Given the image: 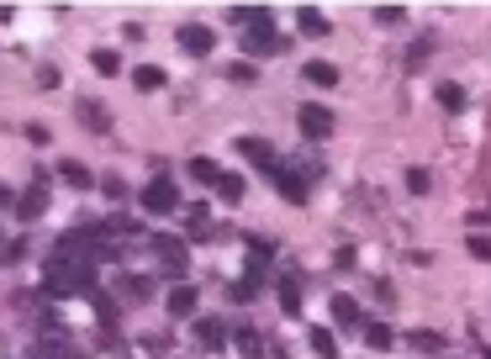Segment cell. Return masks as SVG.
<instances>
[{
  "label": "cell",
  "instance_id": "6da1fadb",
  "mask_svg": "<svg viewBox=\"0 0 491 359\" xmlns=\"http://www.w3.org/2000/svg\"><path fill=\"white\" fill-rule=\"evenodd\" d=\"M43 291L48 296H96V264L85 259H48L43 264Z\"/></svg>",
  "mask_w": 491,
  "mask_h": 359
},
{
  "label": "cell",
  "instance_id": "7a4b0ae2",
  "mask_svg": "<svg viewBox=\"0 0 491 359\" xmlns=\"http://www.w3.org/2000/svg\"><path fill=\"white\" fill-rule=\"evenodd\" d=\"M285 43L275 38V16L270 5H254V21H249V32H243V54L249 59H265V54H280Z\"/></svg>",
  "mask_w": 491,
  "mask_h": 359
},
{
  "label": "cell",
  "instance_id": "3957f363",
  "mask_svg": "<svg viewBox=\"0 0 491 359\" xmlns=\"http://www.w3.org/2000/svg\"><path fill=\"white\" fill-rule=\"evenodd\" d=\"M138 201H143V212H148V217H174V212H180V185H174L169 175H154L148 185H143V196H138Z\"/></svg>",
  "mask_w": 491,
  "mask_h": 359
},
{
  "label": "cell",
  "instance_id": "277c9868",
  "mask_svg": "<svg viewBox=\"0 0 491 359\" xmlns=\"http://www.w3.org/2000/svg\"><path fill=\"white\" fill-rule=\"evenodd\" d=\"M154 243V259H159V270L169 275V280H185V270H190V248H185V238H174V233H159Z\"/></svg>",
  "mask_w": 491,
  "mask_h": 359
},
{
  "label": "cell",
  "instance_id": "5b68a950",
  "mask_svg": "<svg viewBox=\"0 0 491 359\" xmlns=\"http://www.w3.org/2000/svg\"><path fill=\"white\" fill-rule=\"evenodd\" d=\"M32 359H74V338L63 333L58 317L43 322V333H38V344H32Z\"/></svg>",
  "mask_w": 491,
  "mask_h": 359
},
{
  "label": "cell",
  "instance_id": "8992f818",
  "mask_svg": "<svg viewBox=\"0 0 491 359\" xmlns=\"http://www.w3.org/2000/svg\"><path fill=\"white\" fill-rule=\"evenodd\" d=\"M43 212H48V175L38 170V175H32V185L16 196V217H21V222H38Z\"/></svg>",
  "mask_w": 491,
  "mask_h": 359
},
{
  "label": "cell",
  "instance_id": "52a82bcc",
  "mask_svg": "<svg viewBox=\"0 0 491 359\" xmlns=\"http://www.w3.org/2000/svg\"><path fill=\"white\" fill-rule=\"evenodd\" d=\"M296 121H301V132H307L312 143H327V138H333V127H338V121H333V112H327L323 101H307V106L296 112Z\"/></svg>",
  "mask_w": 491,
  "mask_h": 359
},
{
  "label": "cell",
  "instance_id": "ba28073f",
  "mask_svg": "<svg viewBox=\"0 0 491 359\" xmlns=\"http://www.w3.org/2000/svg\"><path fill=\"white\" fill-rule=\"evenodd\" d=\"M180 48H185L190 59H207V54L217 48V32L201 27V21H185V27H180Z\"/></svg>",
  "mask_w": 491,
  "mask_h": 359
},
{
  "label": "cell",
  "instance_id": "9c48e42d",
  "mask_svg": "<svg viewBox=\"0 0 491 359\" xmlns=\"http://www.w3.org/2000/svg\"><path fill=\"white\" fill-rule=\"evenodd\" d=\"M238 154H243V159H254L265 175H280V159H275V148L265 143V138H238Z\"/></svg>",
  "mask_w": 491,
  "mask_h": 359
},
{
  "label": "cell",
  "instance_id": "30bf717a",
  "mask_svg": "<svg viewBox=\"0 0 491 359\" xmlns=\"http://www.w3.org/2000/svg\"><path fill=\"white\" fill-rule=\"evenodd\" d=\"M196 344L217 355V349H227V344H233V333H227V322H217V317H201V322H196Z\"/></svg>",
  "mask_w": 491,
  "mask_h": 359
},
{
  "label": "cell",
  "instance_id": "8fae6325",
  "mask_svg": "<svg viewBox=\"0 0 491 359\" xmlns=\"http://www.w3.org/2000/svg\"><path fill=\"white\" fill-rule=\"evenodd\" d=\"M122 301H132V306H143V301H154V275H122Z\"/></svg>",
  "mask_w": 491,
  "mask_h": 359
},
{
  "label": "cell",
  "instance_id": "7c38bea8",
  "mask_svg": "<svg viewBox=\"0 0 491 359\" xmlns=\"http://www.w3.org/2000/svg\"><path fill=\"white\" fill-rule=\"evenodd\" d=\"M296 27H301V38H327V32H333V21H327L317 5H301V11H296Z\"/></svg>",
  "mask_w": 491,
  "mask_h": 359
},
{
  "label": "cell",
  "instance_id": "4fadbf2b",
  "mask_svg": "<svg viewBox=\"0 0 491 359\" xmlns=\"http://www.w3.org/2000/svg\"><path fill=\"white\" fill-rule=\"evenodd\" d=\"M259 291H265V270H259V264H249V275L227 286V296H233V301H254Z\"/></svg>",
  "mask_w": 491,
  "mask_h": 359
},
{
  "label": "cell",
  "instance_id": "5bb4252c",
  "mask_svg": "<svg viewBox=\"0 0 491 359\" xmlns=\"http://www.w3.org/2000/svg\"><path fill=\"white\" fill-rule=\"evenodd\" d=\"M196 301H201L196 286H169V317H190V312H196Z\"/></svg>",
  "mask_w": 491,
  "mask_h": 359
},
{
  "label": "cell",
  "instance_id": "9a60e30c",
  "mask_svg": "<svg viewBox=\"0 0 491 359\" xmlns=\"http://www.w3.org/2000/svg\"><path fill=\"white\" fill-rule=\"evenodd\" d=\"M80 127H90V132H111V112L101 101H80Z\"/></svg>",
  "mask_w": 491,
  "mask_h": 359
},
{
  "label": "cell",
  "instance_id": "2e32d148",
  "mask_svg": "<svg viewBox=\"0 0 491 359\" xmlns=\"http://www.w3.org/2000/svg\"><path fill=\"white\" fill-rule=\"evenodd\" d=\"M275 185H280V196H285V201H296V206L307 201V175H296V170H280V175H275Z\"/></svg>",
  "mask_w": 491,
  "mask_h": 359
},
{
  "label": "cell",
  "instance_id": "e0dca14e",
  "mask_svg": "<svg viewBox=\"0 0 491 359\" xmlns=\"http://www.w3.org/2000/svg\"><path fill=\"white\" fill-rule=\"evenodd\" d=\"M58 180H63V185H74V190H90V185H96V175H90L80 159H63V164H58Z\"/></svg>",
  "mask_w": 491,
  "mask_h": 359
},
{
  "label": "cell",
  "instance_id": "ac0fdd59",
  "mask_svg": "<svg viewBox=\"0 0 491 359\" xmlns=\"http://www.w3.org/2000/svg\"><path fill=\"white\" fill-rule=\"evenodd\" d=\"M301 74H307L312 85H323V90H333V85H338V63H327V59H312V63H301Z\"/></svg>",
  "mask_w": 491,
  "mask_h": 359
},
{
  "label": "cell",
  "instance_id": "d6986e66",
  "mask_svg": "<svg viewBox=\"0 0 491 359\" xmlns=\"http://www.w3.org/2000/svg\"><path fill=\"white\" fill-rule=\"evenodd\" d=\"M233 344H238V355H243V359H259V355H265L259 328H233Z\"/></svg>",
  "mask_w": 491,
  "mask_h": 359
},
{
  "label": "cell",
  "instance_id": "ffe728a7",
  "mask_svg": "<svg viewBox=\"0 0 491 359\" xmlns=\"http://www.w3.org/2000/svg\"><path fill=\"white\" fill-rule=\"evenodd\" d=\"M333 322H338V328H360V322H365V317H360V301L333 296Z\"/></svg>",
  "mask_w": 491,
  "mask_h": 359
},
{
  "label": "cell",
  "instance_id": "44dd1931",
  "mask_svg": "<svg viewBox=\"0 0 491 359\" xmlns=\"http://www.w3.org/2000/svg\"><path fill=\"white\" fill-rule=\"evenodd\" d=\"M132 85L154 96V90H164V69H159V63H138V69H132Z\"/></svg>",
  "mask_w": 491,
  "mask_h": 359
},
{
  "label": "cell",
  "instance_id": "7402d4cb",
  "mask_svg": "<svg viewBox=\"0 0 491 359\" xmlns=\"http://www.w3.org/2000/svg\"><path fill=\"white\" fill-rule=\"evenodd\" d=\"M434 101L444 106V112H465V90H460L454 79H444V85H438V90H434Z\"/></svg>",
  "mask_w": 491,
  "mask_h": 359
},
{
  "label": "cell",
  "instance_id": "603a6c76",
  "mask_svg": "<svg viewBox=\"0 0 491 359\" xmlns=\"http://www.w3.org/2000/svg\"><path fill=\"white\" fill-rule=\"evenodd\" d=\"M280 306H285V317H296V312H301V280H296V275H285V280H280Z\"/></svg>",
  "mask_w": 491,
  "mask_h": 359
},
{
  "label": "cell",
  "instance_id": "cb8c5ba5",
  "mask_svg": "<svg viewBox=\"0 0 491 359\" xmlns=\"http://www.w3.org/2000/svg\"><path fill=\"white\" fill-rule=\"evenodd\" d=\"M307 344H312V355H317V359H338V338H333L327 328H312V338H307Z\"/></svg>",
  "mask_w": 491,
  "mask_h": 359
},
{
  "label": "cell",
  "instance_id": "d4e9b609",
  "mask_svg": "<svg viewBox=\"0 0 491 359\" xmlns=\"http://www.w3.org/2000/svg\"><path fill=\"white\" fill-rule=\"evenodd\" d=\"M407 344H412L418 355H438V349H444V333H423V328H418V333H407Z\"/></svg>",
  "mask_w": 491,
  "mask_h": 359
},
{
  "label": "cell",
  "instance_id": "484cf974",
  "mask_svg": "<svg viewBox=\"0 0 491 359\" xmlns=\"http://www.w3.org/2000/svg\"><path fill=\"white\" fill-rule=\"evenodd\" d=\"M90 63H96V74H122V54L116 48H96Z\"/></svg>",
  "mask_w": 491,
  "mask_h": 359
},
{
  "label": "cell",
  "instance_id": "4316f807",
  "mask_svg": "<svg viewBox=\"0 0 491 359\" xmlns=\"http://www.w3.org/2000/svg\"><path fill=\"white\" fill-rule=\"evenodd\" d=\"M365 344H370V349H391V344H396V333H391V328H385V322H370V328H365Z\"/></svg>",
  "mask_w": 491,
  "mask_h": 359
},
{
  "label": "cell",
  "instance_id": "83f0119b",
  "mask_svg": "<svg viewBox=\"0 0 491 359\" xmlns=\"http://www.w3.org/2000/svg\"><path fill=\"white\" fill-rule=\"evenodd\" d=\"M190 180H196V185H217L222 170L212 164V159H190Z\"/></svg>",
  "mask_w": 491,
  "mask_h": 359
},
{
  "label": "cell",
  "instance_id": "f1b7e54d",
  "mask_svg": "<svg viewBox=\"0 0 491 359\" xmlns=\"http://www.w3.org/2000/svg\"><path fill=\"white\" fill-rule=\"evenodd\" d=\"M243 190H249V185H243V175H222L217 180V196H222V201H243Z\"/></svg>",
  "mask_w": 491,
  "mask_h": 359
},
{
  "label": "cell",
  "instance_id": "f546056e",
  "mask_svg": "<svg viewBox=\"0 0 491 359\" xmlns=\"http://www.w3.org/2000/svg\"><path fill=\"white\" fill-rule=\"evenodd\" d=\"M270 259H275V243L270 238H249V264H259V270H265Z\"/></svg>",
  "mask_w": 491,
  "mask_h": 359
},
{
  "label": "cell",
  "instance_id": "4dcf8cb0",
  "mask_svg": "<svg viewBox=\"0 0 491 359\" xmlns=\"http://www.w3.org/2000/svg\"><path fill=\"white\" fill-rule=\"evenodd\" d=\"M227 79H238V85H254V79H259V69H254L249 59H238V63H227Z\"/></svg>",
  "mask_w": 491,
  "mask_h": 359
},
{
  "label": "cell",
  "instance_id": "1f68e13d",
  "mask_svg": "<svg viewBox=\"0 0 491 359\" xmlns=\"http://www.w3.org/2000/svg\"><path fill=\"white\" fill-rule=\"evenodd\" d=\"M212 233V217H207V206H190V238H207Z\"/></svg>",
  "mask_w": 491,
  "mask_h": 359
},
{
  "label": "cell",
  "instance_id": "d6a6232c",
  "mask_svg": "<svg viewBox=\"0 0 491 359\" xmlns=\"http://www.w3.org/2000/svg\"><path fill=\"white\" fill-rule=\"evenodd\" d=\"M376 21H381V27H402L407 11H402V5H376Z\"/></svg>",
  "mask_w": 491,
  "mask_h": 359
},
{
  "label": "cell",
  "instance_id": "836d02e7",
  "mask_svg": "<svg viewBox=\"0 0 491 359\" xmlns=\"http://www.w3.org/2000/svg\"><path fill=\"white\" fill-rule=\"evenodd\" d=\"M428 185H434L428 170H407V190H412V196H428Z\"/></svg>",
  "mask_w": 491,
  "mask_h": 359
},
{
  "label": "cell",
  "instance_id": "e575fe53",
  "mask_svg": "<svg viewBox=\"0 0 491 359\" xmlns=\"http://www.w3.org/2000/svg\"><path fill=\"white\" fill-rule=\"evenodd\" d=\"M101 190H106L111 201H122V196H127V180H122V175H106V180H101Z\"/></svg>",
  "mask_w": 491,
  "mask_h": 359
},
{
  "label": "cell",
  "instance_id": "d590c367",
  "mask_svg": "<svg viewBox=\"0 0 491 359\" xmlns=\"http://www.w3.org/2000/svg\"><path fill=\"white\" fill-rule=\"evenodd\" d=\"M428 48H434L428 38H423V43H412V48H407V69H418V63L428 59Z\"/></svg>",
  "mask_w": 491,
  "mask_h": 359
},
{
  "label": "cell",
  "instance_id": "8d00e7d4",
  "mask_svg": "<svg viewBox=\"0 0 491 359\" xmlns=\"http://www.w3.org/2000/svg\"><path fill=\"white\" fill-rule=\"evenodd\" d=\"M58 79H63V74H58L54 63H43V69H38V85H43V90H58Z\"/></svg>",
  "mask_w": 491,
  "mask_h": 359
},
{
  "label": "cell",
  "instance_id": "74e56055",
  "mask_svg": "<svg viewBox=\"0 0 491 359\" xmlns=\"http://www.w3.org/2000/svg\"><path fill=\"white\" fill-rule=\"evenodd\" d=\"M227 21H233V27H249V21H254V11H249V5H233V11H227Z\"/></svg>",
  "mask_w": 491,
  "mask_h": 359
},
{
  "label": "cell",
  "instance_id": "f35d334b",
  "mask_svg": "<svg viewBox=\"0 0 491 359\" xmlns=\"http://www.w3.org/2000/svg\"><path fill=\"white\" fill-rule=\"evenodd\" d=\"M470 254H476V259H487V264H491V238H470Z\"/></svg>",
  "mask_w": 491,
  "mask_h": 359
},
{
  "label": "cell",
  "instance_id": "ab89813d",
  "mask_svg": "<svg viewBox=\"0 0 491 359\" xmlns=\"http://www.w3.org/2000/svg\"><path fill=\"white\" fill-rule=\"evenodd\" d=\"M0 206H16V196H11V190H5V185H0Z\"/></svg>",
  "mask_w": 491,
  "mask_h": 359
},
{
  "label": "cell",
  "instance_id": "60d3db41",
  "mask_svg": "<svg viewBox=\"0 0 491 359\" xmlns=\"http://www.w3.org/2000/svg\"><path fill=\"white\" fill-rule=\"evenodd\" d=\"M5 248H11V238H5V233H0V259H5Z\"/></svg>",
  "mask_w": 491,
  "mask_h": 359
}]
</instances>
